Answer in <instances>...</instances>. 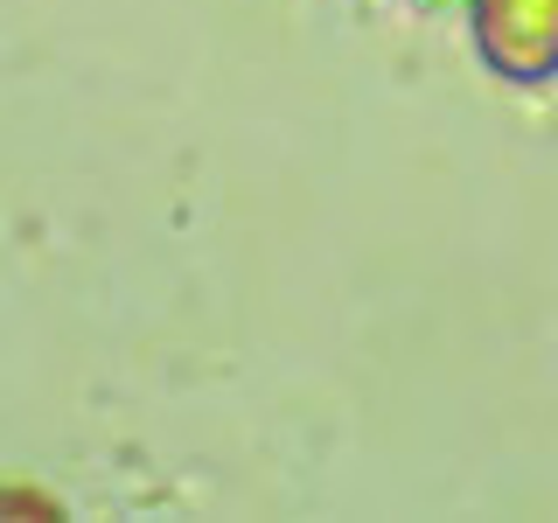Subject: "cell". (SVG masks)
Here are the masks:
<instances>
[{"instance_id":"1","label":"cell","mask_w":558,"mask_h":523,"mask_svg":"<svg viewBox=\"0 0 558 523\" xmlns=\"http://www.w3.org/2000/svg\"><path fill=\"white\" fill-rule=\"evenodd\" d=\"M475 35L502 77H551L558 70V0H482Z\"/></svg>"}]
</instances>
